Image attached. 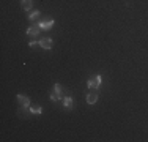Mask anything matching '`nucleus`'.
Here are the masks:
<instances>
[{"label": "nucleus", "instance_id": "3", "mask_svg": "<svg viewBox=\"0 0 148 142\" xmlns=\"http://www.w3.org/2000/svg\"><path fill=\"white\" fill-rule=\"evenodd\" d=\"M52 44H54V43H52L51 38H41L40 40V46L43 49H46V51H49V49L52 48Z\"/></svg>", "mask_w": 148, "mask_h": 142}, {"label": "nucleus", "instance_id": "2", "mask_svg": "<svg viewBox=\"0 0 148 142\" xmlns=\"http://www.w3.org/2000/svg\"><path fill=\"white\" fill-rule=\"evenodd\" d=\"M38 26L41 27V30H49V28H52V26H54V19H44Z\"/></svg>", "mask_w": 148, "mask_h": 142}, {"label": "nucleus", "instance_id": "1", "mask_svg": "<svg viewBox=\"0 0 148 142\" xmlns=\"http://www.w3.org/2000/svg\"><path fill=\"white\" fill-rule=\"evenodd\" d=\"M87 85H88V88H91V90H96L101 85V76L99 74H98V76H91L88 79V82H87Z\"/></svg>", "mask_w": 148, "mask_h": 142}, {"label": "nucleus", "instance_id": "6", "mask_svg": "<svg viewBox=\"0 0 148 142\" xmlns=\"http://www.w3.org/2000/svg\"><path fill=\"white\" fill-rule=\"evenodd\" d=\"M96 101H98V93L91 92V93L87 95V103H88V104H95Z\"/></svg>", "mask_w": 148, "mask_h": 142}, {"label": "nucleus", "instance_id": "9", "mask_svg": "<svg viewBox=\"0 0 148 142\" xmlns=\"http://www.w3.org/2000/svg\"><path fill=\"white\" fill-rule=\"evenodd\" d=\"M30 112L32 114H36V115H38V114H41V112H43V108H41V106H30Z\"/></svg>", "mask_w": 148, "mask_h": 142}, {"label": "nucleus", "instance_id": "13", "mask_svg": "<svg viewBox=\"0 0 148 142\" xmlns=\"http://www.w3.org/2000/svg\"><path fill=\"white\" fill-rule=\"evenodd\" d=\"M29 46H30V48H35V46H36V41H30Z\"/></svg>", "mask_w": 148, "mask_h": 142}, {"label": "nucleus", "instance_id": "11", "mask_svg": "<svg viewBox=\"0 0 148 142\" xmlns=\"http://www.w3.org/2000/svg\"><path fill=\"white\" fill-rule=\"evenodd\" d=\"M60 98H62V95H58L57 92H52V93H51V99H52V101H58Z\"/></svg>", "mask_w": 148, "mask_h": 142}, {"label": "nucleus", "instance_id": "8", "mask_svg": "<svg viewBox=\"0 0 148 142\" xmlns=\"http://www.w3.org/2000/svg\"><path fill=\"white\" fill-rule=\"evenodd\" d=\"M63 104H65V108H73V106H74V99L71 97H65V98H63Z\"/></svg>", "mask_w": 148, "mask_h": 142}, {"label": "nucleus", "instance_id": "12", "mask_svg": "<svg viewBox=\"0 0 148 142\" xmlns=\"http://www.w3.org/2000/svg\"><path fill=\"white\" fill-rule=\"evenodd\" d=\"M54 92H57L58 95H62V85H60V84H55V85H54Z\"/></svg>", "mask_w": 148, "mask_h": 142}, {"label": "nucleus", "instance_id": "5", "mask_svg": "<svg viewBox=\"0 0 148 142\" xmlns=\"http://www.w3.org/2000/svg\"><path fill=\"white\" fill-rule=\"evenodd\" d=\"M40 30H41V27H40V26L30 27L29 30H27V35H29L30 38H35V37H38V33H40Z\"/></svg>", "mask_w": 148, "mask_h": 142}, {"label": "nucleus", "instance_id": "10", "mask_svg": "<svg viewBox=\"0 0 148 142\" xmlns=\"http://www.w3.org/2000/svg\"><path fill=\"white\" fill-rule=\"evenodd\" d=\"M38 17H40V11H36V10H35V11H32V13L29 14V19H30V21H35V19H38Z\"/></svg>", "mask_w": 148, "mask_h": 142}, {"label": "nucleus", "instance_id": "4", "mask_svg": "<svg viewBox=\"0 0 148 142\" xmlns=\"http://www.w3.org/2000/svg\"><path fill=\"white\" fill-rule=\"evenodd\" d=\"M17 101H19V104L22 108H29L30 106V98L25 97V95H17Z\"/></svg>", "mask_w": 148, "mask_h": 142}, {"label": "nucleus", "instance_id": "7", "mask_svg": "<svg viewBox=\"0 0 148 142\" xmlns=\"http://www.w3.org/2000/svg\"><path fill=\"white\" fill-rule=\"evenodd\" d=\"M21 6H22V10H25V11H30L32 10V0H21Z\"/></svg>", "mask_w": 148, "mask_h": 142}]
</instances>
